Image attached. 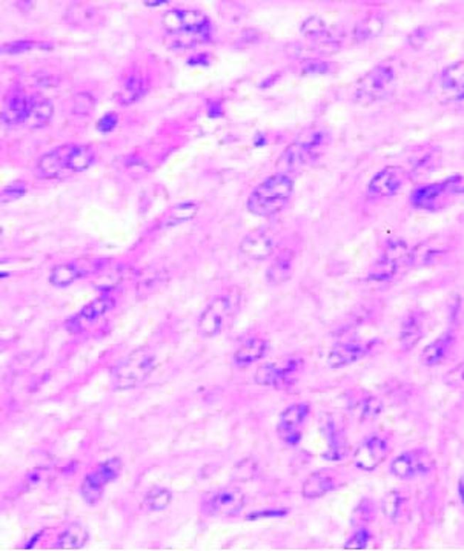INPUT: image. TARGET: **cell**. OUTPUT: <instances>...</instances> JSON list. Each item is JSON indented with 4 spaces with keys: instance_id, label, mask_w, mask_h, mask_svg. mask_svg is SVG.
I'll use <instances>...</instances> for the list:
<instances>
[{
    "instance_id": "6da1fadb",
    "label": "cell",
    "mask_w": 464,
    "mask_h": 551,
    "mask_svg": "<svg viewBox=\"0 0 464 551\" xmlns=\"http://www.w3.org/2000/svg\"><path fill=\"white\" fill-rule=\"evenodd\" d=\"M162 25L171 50L185 51L211 39L210 17L198 9H169L162 17Z\"/></svg>"
},
{
    "instance_id": "7a4b0ae2",
    "label": "cell",
    "mask_w": 464,
    "mask_h": 551,
    "mask_svg": "<svg viewBox=\"0 0 464 551\" xmlns=\"http://www.w3.org/2000/svg\"><path fill=\"white\" fill-rule=\"evenodd\" d=\"M293 192V182L286 174H274L255 186L248 198V211L257 217L280 212Z\"/></svg>"
},
{
    "instance_id": "3957f363",
    "label": "cell",
    "mask_w": 464,
    "mask_h": 551,
    "mask_svg": "<svg viewBox=\"0 0 464 551\" xmlns=\"http://www.w3.org/2000/svg\"><path fill=\"white\" fill-rule=\"evenodd\" d=\"M329 143V134L323 129L308 131L291 143L277 161L279 169L283 173H293L303 166L312 163L318 156L320 149Z\"/></svg>"
},
{
    "instance_id": "277c9868",
    "label": "cell",
    "mask_w": 464,
    "mask_h": 551,
    "mask_svg": "<svg viewBox=\"0 0 464 551\" xmlns=\"http://www.w3.org/2000/svg\"><path fill=\"white\" fill-rule=\"evenodd\" d=\"M395 88V71L389 65L375 66L358 82L354 102L358 107H372V104L391 96Z\"/></svg>"
},
{
    "instance_id": "5b68a950",
    "label": "cell",
    "mask_w": 464,
    "mask_h": 551,
    "mask_svg": "<svg viewBox=\"0 0 464 551\" xmlns=\"http://www.w3.org/2000/svg\"><path fill=\"white\" fill-rule=\"evenodd\" d=\"M156 356L148 350H136L112 370V386L117 391H128L141 384L156 369Z\"/></svg>"
},
{
    "instance_id": "8992f818",
    "label": "cell",
    "mask_w": 464,
    "mask_h": 551,
    "mask_svg": "<svg viewBox=\"0 0 464 551\" xmlns=\"http://www.w3.org/2000/svg\"><path fill=\"white\" fill-rule=\"evenodd\" d=\"M409 249H407L406 241L401 239H392L387 241L384 249L380 255V258L375 261L371 272H369V280L372 281H387L395 277L396 272L401 269V266L409 263Z\"/></svg>"
},
{
    "instance_id": "52a82bcc",
    "label": "cell",
    "mask_w": 464,
    "mask_h": 551,
    "mask_svg": "<svg viewBox=\"0 0 464 551\" xmlns=\"http://www.w3.org/2000/svg\"><path fill=\"white\" fill-rule=\"evenodd\" d=\"M120 470H122V461L119 458H111L105 462L99 464L96 470L90 471L82 481V487H80V493L85 502H88L90 506L97 503L102 499L103 491H105V487L108 484L117 479Z\"/></svg>"
},
{
    "instance_id": "ba28073f",
    "label": "cell",
    "mask_w": 464,
    "mask_h": 551,
    "mask_svg": "<svg viewBox=\"0 0 464 551\" xmlns=\"http://www.w3.org/2000/svg\"><path fill=\"white\" fill-rule=\"evenodd\" d=\"M458 192H464L461 177H449L441 183H432L419 187L412 194L411 202L415 207L435 209L438 207L440 202L444 200V198Z\"/></svg>"
},
{
    "instance_id": "9c48e42d",
    "label": "cell",
    "mask_w": 464,
    "mask_h": 551,
    "mask_svg": "<svg viewBox=\"0 0 464 551\" xmlns=\"http://www.w3.org/2000/svg\"><path fill=\"white\" fill-rule=\"evenodd\" d=\"M432 470V458L424 450L404 452L392 461L391 473L400 479H414L429 474Z\"/></svg>"
},
{
    "instance_id": "30bf717a",
    "label": "cell",
    "mask_w": 464,
    "mask_h": 551,
    "mask_svg": "<svg viewBox=\"0 0 464 551\" xmlns=\"http://www.w3.org/2000/svg\"><path fill=\"white\" fill-rule=\"evenodd\" d=\"M231 317V300L228 297L215 298L198 320V334L203 338H214L223 330L226 321Z\"/></svg>"
},
{
    "instance_id": "8fae6325",
    "label": "cell",
    "mask_w": 464,
    "mask_h": 551,
    "mask_svg": "<svg viewBox=\"0 0 464 551\" xmlns=\"http://www.w3.org/2000/svg\"><path fill=\"white\" fill-rule=\"evenodd\" d=\"M309 416L308 404H292L281 413L277 433L279 438L288 445H297L301 441L303 425Z\"/></svg>"
},
{
    "instance_id": "7c38bea8",
    "label": "cell",
    "mask_w": 464,
    "mask_h": 551,
    "mask_svg": "<svg viewBox=\"0 0 464 551\" xmlns=\"http://www.w3.org/2000/svg\"><path fill=\"white\" fill-rule=\"evenodd\" d=\"M389 445L378 435L367 436L354 453V462L360 470L374 471L389 454Z\"/></svg>"
},
{
    "instance_id": "4fadbf2b",
    "label": "cell",
    "mask_w": 464,
    "mask_h": 551,
    "mask_svg": "<svg viewBox=\"0 0 464 551\" xmlns=\"http://www.w3.org/2000/svg\"><path fill=\"white\" fill-rule=\"evenodd\" d=\"M116 306V301L109 297H100L97 300H92L87 306H83L74 317H71L65 322L66 330H70L71 334H80V332L87 330L92 322L100 320L105 313L112 310Z\"/></svg>"
},
{
    "instance_id": "5bb4252c",
    "label": "cell",
    "mask_w": 464,
    "mask_h": 551,
    "mask_svg": "<svg viewBox=\"0 0 464 551\" xmlns=\"http://www.w3.org/2000/svg\"><path fill=\"white\" fill-rule=\"evenodd\" d=\"M244 507V495L239 489L217 491L206 503V511L214 518H234Z\"/></svg>"
},
{
    "instance_id": "9a60e30c",
    "label": "cell",
    "mask_w": 464,
    "mask_h": 551,
    "mask_svg": "<svg viewBox=\"0 0 464 551\" xmlns=\"http://www.w3.org/2000/svg\"><path fill=\"white\" fill-rule=\"evenodd\" d=\"M404 183V170L400 166H384L371 178L367 185V195L384 198L399 192Z\"/></svg>"
},
{
    "instance_id": "2e32d148",
    "label": "cell",
    "mask_w": 464,
    "mask_h": 551,
    "mask_svg": "<svg viewBox=\"0 0 464 551\" xmlns=\"http://www.w3.org/2000/svg\"><path fill=\"white\" fill-rule=\"evenodd\" d=\"M239 249L251 260H266L274 252V235L268 227H259L243 236Z\"/></svg>"
},
{
    "instance_id": "e0dca14e",
    "label": "cell",
    "mask_w": 464,
    "mask_h": 551,
    "mask_svg": "<svg viewBox=\"0 0 464 551\" xmlns=\"http://www.w3.org/2000/svg\"><path fill=\"white\" fill-rule=\"evenodd\" d=\"M297 373V363L289 361L285 367H279L277 364H263L255 372V383L259 386H272L276 388H285L291 384L292 376Z\"/></svg>"
},
{
    "instance_id": "ac0fdd59",
    "label": "cell",
    "mask_w": 464,
    "mask_h": 551,
    "mask_svg": "<svg viewBox=\"0 0 464 551\" xmlns=\"http://www.w3.org/2000/svg\"><path fill=\"white\" fill-rule=\"evenodd\" d=\"M31 108V99L26 97L22 89H13L8 94L2 109V120L8 126H16L25 123V119Z\"/></svg>"
},
{
    "instance_id": "d6986e66",
    "label": "cell",
    "mask_w": 464,
    "mask_h": 551,
    "mask_svg": "<svg viewBox=\"0 0 464 551\" xmlns=\"http://www.w3.org/2000/svg\"><path fill=\"white\" fill-rule=\"evenodd\" d=\"M71 149L72 145H63L50 151L48 154L42 156L36 166L37 174L43 178L58 177L62 173V169H66V165H68Z\"/></svg>"
},
{
    "instance_id": "ffe728a7",
    "label": "cell",
    "mask_w": 464,
    "mask_h": 551,
    "mask_svg": "<svg viewBox=\"0 0 464 551\" xmlns=\"http://www.w3.org/2000/svg\"><path fill=\"white\" fill-rule=\"evenodd\" d=\"M374 343L369 344H343L330 351L328 356V366L333 369L346 367L355 364L357 361L363 359L371 351Z\"/></svg>"
},
{
    "instance_id": "44dd1931",
    "label": "cell",
    "mask_w": 464,
    "mask_h": 551,
    "mask_svg": "<svg viewBox=\"0 0 464 551\" xmlns=\"http://www.w3.org/2000/svg\"><path fill=\"white\" fill-rule=\"evenodd\" d=\"M268 351V343L261 338H249L248 341L235 350L234 354V363L243 367V366H251L255 361H260Z\"/></svg>"
},
{
    "instance_id": "7402d4cb",
    "label": "cell",
    "mask_w": 464,
    "mask_h": 551,
    "mask_svg": "<svg viewBox=\"0 0 464 551\" xmlns=\"http://www.w3.org/2000/svg\"><path fill=\"white\" fill-rule=\"evenodd\" d=\"M384 30V21L380 14H367L362 21H358L352 30V40L355 43H363L380 36Z\"/></svg>"
},
{
    "instance_id": "603a6c76",
    "label": "cell",
    "mask_w": 464,
    "mask_h": 551,
    "mask_svg": "<svg viewBox=\"0 0 464 551\" xmlns=\"http://www.w3.org/2000/svg\"><path fill=\"white\" fill-rule=\"evenodd\" d=\"M54 116V104L48 99H39L34 100L31 99V108L28 116L25 119L23 125L30 129H39L43 128L46 123H50V120Z\"/></svg>"
},
{
    "instance_id": "cb8c5ba5",
    "label": "cell",
    "mask_w": 464,
    "mask_h": 551,
    "mask_svg": "<svg viewBox=\"0 0 464 551\" xmlns=\"http://www.w3.org/2000/svg\"><path fill=\"white\" fill-rule=\"evenodd\" d=\"M423 337V321L419 313H409L400 330V344L406 351L412 350Z\"/></svg>"
},
{
    "instance_id": "d4e9b609",
    "label": "cell",
    "mask_w": 464,
    "mask_h": 551,
    "mask_svg": "<svg viewBox=\"0 0 464 551\" xmlns=\"http://www.w3.org/2000/svg\"><path fill=\"white\" fill-rule=\"evenodd\" d=\"M452 335L450 334H444L441 337H438L437 339L433 341V343H431L428 347H426L423 350L421 354V363L424 366H429V367H433L440 364L441 361L444 359V356H446L448 350L452 344Z\"/></svg>"
},
{
    "instance_id": "484cf974",
    "label": "cell",
    "mask_w": 464,
    "mask_h": 551,
    "mask_svg": "<svg viewBox=\"0 0 464 551\" xmlns=\"http://www.w3.org/2000/svg\"><path fill=\"white\" fill-rule=\"evenodd\" d=\"M90 539L88 530L80 524H72L59 536L55 547L62 550H80L87 545Z\"/></svg>"
},
{
    "instance_id": "4316f807",
    "label": "cell",
    "mask_w": 464,
    "mask_h": 551,
    "mask_svg": "<svg viewBox=\"0 0 464 551\" xmlns=\"http://www.w3.org/2000/svg\"><path fill=\"white\" fill-rule=\"evenodd\" d=\"M82 275H87V272L82 271L77 264L63 263L54 266L50 275V281L55 288H68L75 280H79Z\"/></svg>"
},
{
    "instance_id": "83f0119b",
    "label": "cell",
    "mask_w": 464,
    "mask_h": 551,
    "mask_svg": "<svg viewBox=\"0 0 464 551\" xmlns=\"http://www.w3.org/2000/svg\"><path fill=\"white\" fill-rule=\"evenodd\" d=\"M334 489V481L325 473H312L303 484V498L315 499Z\"/></svg>"
},
{
    "instance_id": "f1b7e54d",
    "label": "cell",
    "mask_w": 464,
    "mask_h": 551,
    "mask_svg": "<svg viewBox=\"0 0 464 551\" xmlns=\"http://www.w3.org/2000/svg\"><path fill=\"white\" fill-rule=\"evenodd\" d=\"M292 271V253L291 251H283L266 271V278L271 284H281L291 277Z\"/></svg>"
},
{
    "instance_id": "f546056e",
    "label": "cell",
    "mask_w": 464,
    "mask_h": 551,
    "mask_svg": "<svg viewBox=\"0 0 464 551\" xmlns=\"http://www.w3.org/2000/svg\"><path fill=\"white\" fill-rule=\"evenodd\" d=\"M94 158H96V152L91 146L72 145L66 169L71 170V173H82V170L88 169L92 165Z\"/></svg>"
},
{
    "instance_id": "4dcf8cb0",
    "label": "cell",
    "mask_w": 464,
    "mask_h": 551,
    "mask_svg": "<svg viewBox=\"0 0 464 551\" xmlns=\"http://www.w3.org/2000/svg\"><path fill=\"white\" fill-rule=\"evenodd\" d=\"M441 87L446 91H453L461 94L464 91V62H455L449 65L446 70L441 72Z\"/></svg>"
},
{
    "instance_id": "1f68e13d",
    "label": "cell",
    "mask_w": 464,
    "mask_h": 551,
    "mask_svg": "<svg viewBox=\"0 0 464 551\" xmlns=\"http://www.w3.org/2000/svg\"><path fill=\"white\" fill-rule=\"evenodd\" d=\"M146 94V87H145V80L140 74H131L129 77L123 83V89L120 92V103L128 104L137 102Z\"/></svg>"
},
{
    "instance_id": "d6a6232c",
    "label": "cell",
    "mask_w": 464,
    "mask_h": 551,
    "mask_svg": "<svg viewBox=\"0 0 464 551\" xmlns=\"http://www.w3.org/2000/svg\"><path fill=\"white\" fill-rule=\"evenodd\" d=\"M173 502V493L165 487H153L144 499V507L148 511H165Z\"/></svg>"
},
{
    "instance_id": "836d02e7",
    "label": "cell",
    "mask_w": 464,
    "mask_h": 551,
    "mask_svg": "<svg viewBox=\"0 0 464 551\" xmlns=\"http://www.w3.org/2000/svg\"><path fill=\"white\" fill-rule=\"evenodd\" d=\"M198 211V203L197 202H183L178 203L174 207H171V211L166 215L165 224L168 227H173L177 224H182L191 220V218L195 217Z\"/></svg>"
},
{
    "instance_id": "e575fe53",
    "label": "cell",
    "mask_w": 464,
    "mask_h": 551,
    "mask_svg": "<svg viewBox=\"0 0 464 551\" xmlns=\"http://www.w3.org/2000/svg\"><path fill=\"white\" fill-rule=\"evenodd\" d=\"M325 435L328 440V449H326V453L323 454V458L328 461H338L340 458H343V453H345L343 442L340 440V436L335 430V425L330 420L325 422Z\"/></svg>"
},
{
    "instance_id": "d590c367",
    "label": "cell",
    "mask_w": 464,
    "mask_h": 551,
    "mask_svg": "<svg viewBox=\"0 0 464 551\" xmlns=\"http://www.w3.org/2000/svg\"><path fill=\"white\" fill-rule=\"evenodd\" d=\"M300 31L305 37H309V39H323V37L330 36L329 28L325 23L323 18L315 17V16L306 18V21L301 23Z\"/></svg>"
},
{
    "instance_id": "8d00e7d4",
    "label": "cell",
    "mask_w": 464,
    "mask_h": 551,
    "mask_svg": "<svg viewBox=\"0 0 464 551\" xmlns=\"http://www.w3.org/2000/svg\"><path fill=\"white\" fill-rule=\"evenodd\" d=\"M68 13L71 14L70 21L74 25H82V26L94 25L97 21V16H99L97 9L90 6V5H80V6L70 8Z\"/></svg>"
},
{
    "instance_id": "74e56055",
    "label": "cell",
    "mask_w": 464,
    "mask_h": 551,
    "mask_svg": "<svg viewBox=\"0 0 464 551\" xmlns=\"http://www.w3.org/2000/svg\"><path fill=\"white\" fill-rule=\"evenodd\" d=\"M122 280L120 269H109L107 272H99L97 278L94 280L92 286L99 290H111L116 288Z\"/></svg>"
},
{
    "instance_id": "f35d334b",
    "label": "cell",
    "mask_w": 464,
    "mask_h": 551,
    "mask_svg": "<svg viewBox=\"0 0 464 551\" xmlns=\"http://www.w3.org/2000/svg\"><path fill=\"white\" fill-rule=\"evenodd\" d=\"M401 502H403V498L399 491L392 490L389 493H386V496L383 498V502H382V510L384 513V516L387 519H395L399 516Z\"/></svg>"
},
{
    "instance_id": "ab89813d",
    "label": "cell",
    "mask_w": 464,
    "mask_h": 551,
    "mask_svg": "<svg viewBox=\"0 0 464 551\" xmlns=\"http://www.w3.org/2000/svg\"><path fill=\"white\" fill-rule=\"evenodd\" d=\"M383 412V403L378 398L369 396L360 403V415L363 420H374V418L380 416Z\"/></svg>"
},
{
    "instance_id": "60d3db41",
    "label": "cell",
    "mask_w": 464,
    "mask_h": 551,
    "mask_svg": "<svg viewBox=\"0 0 464 551\" xmlns=\"http://www.w3.org/2000/svg\"><path fill=\"white\" fill-rule=\"evenodd\" d=\"M94 104H96V102H94L91 94L79 92L72 99V112L79 114V116H90L94 109Z\"/></svg>"
},
{
    "instance_id": "b9f144b4",
    "label": "cell",
    "mask_w": 464,
    "mask_h": 551,
    "mask_svg": "<svg viewBox=\"0 0 464 551\" xmlns=\"http://www.w3.org/2000/svg\"><path fill=\"white\" fill-rule=\"evenodd\" d=\"M330 71L328 62L321 59H306L300 65V72L303 75H323Z\"/></svg>"
},
{
    "instance_id": "7bdbcfd3",
    "label": "cell",
    "mask_w": 464,
    "mask_h": 551,
    "mask_svg": "<svg viewBox=\"0 0 464 551\" xmlns=\"http://www.w3.org/2000/svg\"><path fill=\"white\" fill-rule=\"evenodd\" d=\"M369 540H371V533H369V530L360 528L346 540L345 548L346 550H365L369 545Z\"/></svg>"
},
{
    "instance_id": "ee69618b",
    "label": "cell",
    "mask_w": 464,
    "mask_h": 551,
    "mask_svg": "<svg viewBox=\"0 0 464 551\" xmlns=\"http://www.w3.org/2000/svg\"><path fill=\"white\" fill-rule=\"evenodd\" d=\"M117 121H119L117 114H116V112H108V114H105V116H103V117L99 120V123H97V129H99L100 132H111L112 129L116 128Z\"/></svg>"
},
{
    "instance_id": "f6af8a7d",
    "label": "cell",
    "mask_w": 464,
    "mask_h": 551,
    "mask_svg": "<svg viewBox=\"0 0 464 551\" xmlns=\"http://www.w3.org/2000/svg\"><path fill=\"white\" fill-rule=\"evenodd\" d=\"M36 46V42H13V43H6L2 46V53L8 54H17L22 51H28Z\"/></svg>"
},
{
    "instance_id": "bcb514c9",
    "label": "cell",
    "mask_w": 464,
    "mask_h": 551,
    "mask_svg": "<svg viewBox=\"0 0 464 551\" xmlns=\"http://www.w3.org/2000/svg\"><path fill=\"white\" fill-rule=\"evenodd\" d=\"M25 192H26V186L21 182H16V183L9 185L4 189V198H6V195H8L9 200H11V198L22 197Z\"/></svg>"
},
{
    "instance_id": "7dc6e473",
    "label": "cell",
    "mask_w": 464,
    "mask_h": 551,
    "mask_svg": "<svg viewBox=\"0 0 464 551\" xmlns=\"http://www.w3.org/2000/svg\"><path fill=\"white\" fill-rule=\"evenodd\" d=\"M428 31H431L429 28H419V30H415V31L411 34V37H409V43H411L412 46H420V45H423V43L426 42V39H428V37H429V34H431V33H428Z\"/></svg>"
},
{
    "instance_id": "c3c4849f",
    "label": "cell",
    "mask_w": 464,
    "mask_h": 551,
    "mask_svg": "<svg viewBox=\"0 0 464 551\" xmlns=\"http://www.w3.org/2000/svg\"><path fill=\"white\" fill-rule=\"evenodd\" d=\"M188 65H191V66H203V68H206V66L211 65L210 54H197V55L191 57V59H188Z\"/></svg>"
},
{
    "instance_id": "681fc988",
    "label": "cell",
    "mask_w": 464,
    "mask_h": 551,
    "mask_svg": "<svg viewBox=\"0 0 464 551\" xmlns=\"http://www.w3.org/2000/svg\"><path fill=\"white\" fill-rule=\"evenodd\" d=\"M286 510H268V511H259V513H252L248 518L249 519H259V518H277L286 515Z\"/></svg>"
},
{
    "instance_id": "f907efd6",
    "label": "cell",
    "mask_w": 464,
    "mask_h": 551,
    "mask_svg": "<svg viewBox=\"0 0 464 551\" xmlns=\"http://www.w3.org/2000/svg\"><path fill=\"white\" fill-rule=\"evenodd\" d=\"M458 495H460V501L464 506V474H461V478L458 481Z\"/></svg>"
},
{
    "instance_id": "816d5d0a",
    "label": "cell",
    "mask_w": 464,
    "mask_h": 551,
    "mask_svg": "<svg viewBox=\"0 0 464 551\" xmlns=\"http://www.w3.org/2000/svg\"><path fill=\"white\" fill-rule=\"evenodd\" d=\"M168 2H145L146 6H160V5H166Z\"/></svg>"
},
{
    "instance_id": "f5cc1de1",
    "label": "cell",
    "mask_w": 464,
    "mask_h": 551,
    "mask_svg": "<svg viewBox=\"0 0 464 551\" xmlns=\"http://www.w3.org/2000/svg\"><path fill=\"white\" fill-rule=\"evenodd\" d=\"M457 100H458L460 103H464V91H463L461 94H458V96H457Z\"/></svg>"
}]
</instances>
